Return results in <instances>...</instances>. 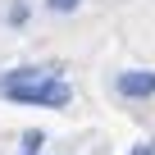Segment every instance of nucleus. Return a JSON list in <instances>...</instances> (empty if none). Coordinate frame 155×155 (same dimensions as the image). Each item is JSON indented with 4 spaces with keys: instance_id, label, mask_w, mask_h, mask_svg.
I'll list each match as a JSON object with an SVG mask.
<instances>
[{
    "instance_id": "f257e3e1",
    "label": "nucleus",
    "mask_w": 155,
    "mask_h": 155,
    "mask_svg": "<svg viewBox=\"0 0 155 155\" xmlns=\"http://www.w3.org/2000/svg\"><path fill=\"white\" fill-rule=\"evenodd\" d=\"M0 91L14 105H46V110H64L73 101V87L64 82V73L55 64H23L14 73L0 78Z\"/></svg>"
},
{
    "instance_id": "f03ea898",
    "label": "nucleus",
    "mask_w": 155,
    "mask_h": 155,
    "mask_svg": "<svg viewBox=\"0 0 155 155\" xmlns=\"http://www.w3.org/2000/svg\"><path fill=\"white\" fill-rule=\"evenodd\" d=\"M114 91H119L123 101H150V96H155V73H150V68H123V73L114 78Z\"/></svg>"
},
{
    "instance_id": "7ed1b4c3",
    "label": "nucleus",
    "mask_w": 155,
    "mask_h": 155,
    "mask_svg": "<svg viewBox=\"0 0 155 155\" xmlns=\"http://www.w3.org/2000/svg\"><path fill=\"white\" fill-rule=\"evenodd\" d=\"M46 146V132H23V155H37Z\"/></svg>"
},
{
    "instance_id": "20e7f679",
    "label": "nucleus",
    "mask_w": 155,
    "mask_h": 155,
    "mask_svg": "<svg viewBox=\"0 0 155 155\" xmlns=\"http://www.w3.org/2000/svg\"><path fill=\"white\" fill-rule=\"evenodd\" d=\"M82 0H46V9H55V14H73Z\"/></svg>"
},
{
    "instance_id": "39448f33",
    "label": "nucleus",
    "mask_w": 155,
    "mask_h": 155,
    "mask_svg": "<svg viewBox=\"0 0 155 155\" xmlns=\"http://www.w3.org/2000/svg\"><path fill=\"white\" fill-rule=\"evenodd\" d=\"M28 18V5H23V0H14V5H9V23H23Z\"/></svg>"
},
{
    "instance_id": "423d86ee",
    "label": "nucleus",
    "mask_w": 155,
    "mask_h": 155,
    "mask_svg": "<svg viewBox=\"0 0 155 155\" xmlns=\"http://www.w3.org/2000/svg\"><path fill=\"white\" fill-rule=\"evenodd\" d=\"M128 155H155V141H141V146H132Z\"/></svg>"
}]
</instances>
